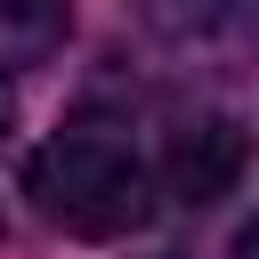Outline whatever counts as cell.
<instances>
[{
	"label": "cell",
	"mask_w": 259,
	"mask_h": 259,
	"mask_svg": "<svg viewBox=\"0 0 259 259\" xmlns=\"http://www.w3.org/2000/svg\"><path fill=\"white\" fill-rule=\"evenodd\" d=\"M24 194L57 235L81 243H113L154 210V162L138 154V138L105 113H73L32 162H24Z\"/></svg>",
	"instance_id": "6da1fadb"
},
{
	"label": "cell",
	"mask_w": 259,
	"mask_h": 259,
	"mask_svg": "<svg viewBox=\"0 0 259 259\" xmlns=\"http://www.w3.org/2000/svg\"><path fill=\"white\" fill-rule=\"evenodd\" d=\"M235 170H243V130H235V121L202 113V121L178 130V146H170V186H178L186 202H219V194L235 186Z\"/></svg>",
	"instance_id": "7a4b0ae2"
},
{
	"label": "cell",
	"mask_w": 259,
	"mask_h": 259,
	"mask_svg": "<svg viewBox=\"0 0 259 259\" xmlns=\"http://www.w3.org/2000/svg\"><path fill=\"white\" fill-rule=\"evenodd\" d=\"M8 121H16V89H8V65H0V138H8Z\"/></svg>",
	"instance_id": "3957f363"
}]
</instances>
